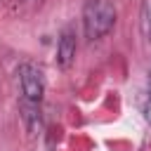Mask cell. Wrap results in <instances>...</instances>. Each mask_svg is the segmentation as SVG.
I'll return each instance as SVG.
<instances>
[{"label": "cell", "mask_w": 151, "mask_h": 151, "mask_svg": "<svg viewBox=\"0 0 151 151\" xmlns=\"http://www.w3.org/2000/svg\"><path fill=\"white\" fill-rule=\"evenodd\" d=\"M17 73H19V83H21L24 101L40 104L42 92H45V83H42V73H40V68L33 66V64H21Z\"/></svg>", "instance_id": "obj_2"}, {"label": "cell", "mask_w": 151, "mask_h": 151, "mask_svg": "<svg viewBox=\"0 0 151 151\" xmlns=\"http://www.w3.org/2000/svg\"><path fill=\"white\" fill-rule=\"evenodd\" d=\"M142 28H144V35L151 45V0H144V7H142Z\"/></svg>", "instance_id": "obj_5"}, {"label": "cell", "mask_w": 151, "mask_h": 151, "mask_svg": "<svg viewBox=\"0 0 151 151\" xmlns=\"http://www.w3.org/2000/svg\"><path fill=\"white\" fill-rule=\"evenodd\" d=\"M76 59V33L71 28L61 31L59 35V45H57V64L61 68H68Z\"/></svg>", "instance_id": "obj_3"}, {"label": "cell", "mask_w": 151, "mask_h": 151, "mask_svg": "<svg viewBox=\"0 0 151 151\" xmlns=\"http://www.w3.org/2000/svg\"><path fill=\"white\" fill-rule=\"evenodd\" d=\"M28 2H38V0H28Z\"/></svg>", "instance_id": "obj_7"}, {"label": "cell", "mask_w": 151, "mask_h": 151, "mask_svg": "<svg viewBox=\"0 0 151 151\" xmlns=\"http://www.w3.org/2000/svg\"><path fill=\"white\" fill-rule=\"evenodd\" d=\"M116 24V7L109 0H87L83 7V31L87 40L104 38Z\"/></svg>", "instance_id": "obj_1"}, {"label": "cell", "mask_w": 151, "mask_h": 151, "mask_svg": "<svg viewBox=\"0 0 151 151\" xmlns=\"http://www.w3.org/2000/svg\"><path fill=\"white\" fill-rule=\"evenodd\" d=\"M144 118H146V123L151 125V97H149V101L144 104Z\"/></svg>", "instance_id": "obj_6"}, {"label": "cell", "mask_w": 151, "mask_h": 151, "mask_svg": "<svg viewBox=\"0 0 151 151\" xmlns=\"http://www.w3.org/2000/svg\"><path fill=\"white\" fill-rule=\"evenodd\" d=\"M21 116H24L26 127L31 132H35L40 127V104H33V101H24L21 99Z\"/></svg>", "instance_id": "obj_4"}]
</instances>
